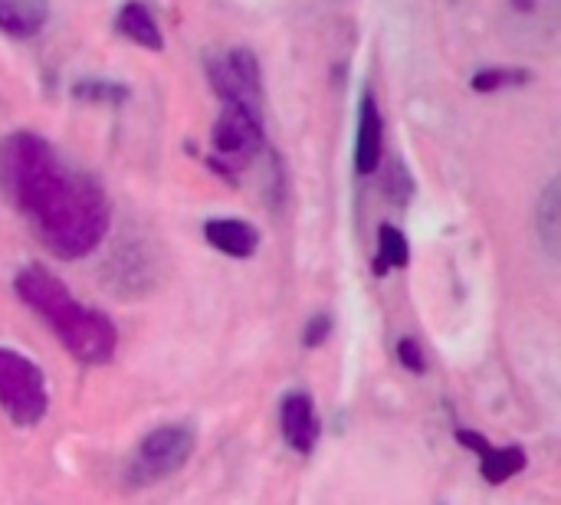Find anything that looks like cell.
Returning a JSON list of instances; mask_svg holds the SVG:
<instances>
[{
  "instance_id": "obj_16",
  "label": "cell",
  "mask_w": 561,
  "mask_h": 505,
  "mask_svg": "<svg viewBox=\"0 0 561 505\" xmlns=\"http://www.w3.org/2000/svg\"><path fill=\"white\" fill-rule=\"evenodd\" d=\"M72 95L82 102H115L118 105L128 99V89L118 82H105V79H82L72 85Z\"/></svg>"
},
{
  "instance_id": "obj_3",
  "label": "cell",
  "mask_w": 561,
  "mask_h": 505,
  "mask_svg": "<svg viewBox=\"0 0 561 505\" xmlns=\"http://www.w3.org/2000/svg\"><path fill=\"white\" fill-rule=\"evenodd\" d=\"M197 434L187 424H164L145 434L135 454L125 463V486L128 490H151L171 477H178L187 460L194 457Z\"/></svg>"
},
{
  "instance_id": "obj_14",
  "label": "cell",
  "mask_w": 561,
  "mask_h": 505,
  "mask_svg": "<svg viewBox=\"0 0 561 505\" xmlns=\"http://www.w3.org/2000/svg\"><path fill=\"white\" fill-rule=\"evenodd\" d=\"M378 246H381V263H375V273L401 269L411 263V243L394 223H381L378 230Z\"/></svg>"
},
{
  "instance_id": "obj_11",
  "label": "cell",
  "mask_w": 561,
  "mask_h": 505,
  "mask_svg": "<svg viewBox=\"0 0 561 505\" xmlns=\"http://www.w3.org/2000/svg\"><path fill=\"white\" fill-rule=\"evenodd\" d=\"M49 3L46 0H0V33L30 39L46 26Z\"/></svg>"
},
{
  "instance_id": "obj_4",
  "label": "cell",
  "mask_w": 561,
  "mask_h": 505,
  "mask_svg": "<svg viewBox=\"0 0 561 505\" xmlns=\"http://www.w3.org/2000/svg\"><path fill=\"white\" fill-rule=\"evenodd\" d=\"M46 408L49 391L39 365L0 345V411L20 427H36L46 417Z\"/></svg>"
},
{
  "instance_id": "obj_6",
  "label": "cell",
  "mask_w": 561,
  "mask_h": 505,
  "mask_svg": "<svg viewBox=\"0 0 561 505\" xmlns=\"http://www.w3.org/2000/svg\"><path fill=\"white\" fill-rule=\"evenodd\" d=\"M210 85L217 95L230 105H243L256 115H263V76L253 49L247 46H230L220 49L207 59Z\"/></svg>"
},
{
  "instance_id": "obj_19",
  "label": "cell",
  "mask_w": 561,
  "mask_h": 505,
  "mask_svg": "<svg viewBox=\"0 0 561 505\" xmlns=\"http://www.w3.org/2000/svg\"><path fill=\"white\" fill-rule=\"evenodd\" d=\"M329 332H332V319H329L325 312L312 315V319H309V325H306V332H302L306 348H319V345L329 338Z\"/></svg>"
},
{
  "instance_id": "obj_17",
  "label": "cell",
  "mask_w": 561,
  "mask_h": 505,
  "mask_svg": "<svg viewBox=\"0 0 561 505\" xmlns=\"http://www.w3.org/2000/svg\"><path fill=\"white\" fill-rule=\"evenodd\" d=\"M381 187H385V194L398 204V207H404L408 200H411V194H414V181H411V171L401 164V161H391L388 164V171H385V181H381Z\"/></svg>"
},
{
  "instance_id": "obj_13",
  "label": "cell",
  "mask_w": 561,
  "mask_h": 505,
  "mask_svg": "<svg viewBox=\"0 0 561 505\" xmlns=\"http://www.w3.org/2000/svg\"><path fill=\"white\" fill-rule=\"evenodd\" d=\"M536 233L546 246V253L556 260L559 256V237H561V194L559 181H552L542 197H539V207H536Z\"/></svg>"
},
{
  "instance_id": "obj_2",
  "label": "cell",
  "mask_w": 561,
  "mask_h": 505,
  "mask_svg": "<svg viewBox=\"0 0 561 505\" xmlns=\"http://www.w3.org/2000/svg\"><path fill=\"white\" fill-rule=\"evenodd\" d=\"M13 292L26 309H33L59 345L82 365H105L115 355L118 332L99 309L82 306L46 266H23L13 279Z\"/></svg>"
},
{
  "instance_id": "obj_15",
  "label": "cell",
  "mask_w": 561,
  "mask_h": 505,
  "mask_svg": "<svg viewBox=\"0 0 561 505\" xmlns=\"http://www.w3.org/2000/svg\"><path fill=\"white\" fill-rule=\"evenodd\" d=\"M533 79L529 69H510V66H493V69H480L473 76V89L477 92H496V89H513V85H526Z\"/></svg>"
},
{
  "instance_id": "obj_5",
  "label": "cell",
  "mask_w": 561,
  "mask_h": 505,
  "mask_svg": "<svg viewBox=\"0 0 561 505\" xmlns=\"http://www.w3.org/2000/svg\"><path fill=\"white\" fill-rule=\"evenodd\" d=\"M210 145H214V168L227 177H237L263 148V115L224 102V112L210 128Z\"/></svg>"
},
{
  "instance_id": "obj_18",
  "label": "cell",
  "mask_w": 561,
  "mask_h": 505,
  "mask_svg": "<svg viewBox=\"0 0 561 505\" xmlns=\"http://www.w3.org/2000/svg\"><path fill=\"white\" fill-rule=\"evenodd\" d=\"M398 361H401L408 371H414V375H424V371H427V355H424V348H421V342H417L414 335H404V338L398 342Z\"/></svg>"
},
{
  "instance_id": "obj_8",
  "label": "cell",
  "mask_w": 561,
  "mask_h": 505,
  "mask_svg": "<svg viewBox=\"0 0 561 505\" xmlns=\"http://www.w3.org/2000/svg\"><path fill=\"white\" fill-rule=\"evenodd\" d=\"M385 158V118L378 108V99L371 92L362 95L358 108V138H355V171L358 174H375Z\"/></svg>"
},
{
  "instance_id": "obj_10",
  "label": "cell",
  "mask_w": 561,
  "mask_h": 505,
  "mask_svg": "<svg viewBox=\"0 0 561 505\" xmlns=\"http://www.w3.org/2000/svg\"><path fill=\"white\" fill-rule=\"evenodd\" d=\"M115 30H118L125 39H131L135 46L148 49V53H161V46H164V36H161L158 20H154V13H151L141 0H128V3L118 10Z\"/></svg>"
},
{
  "instance_id": "obj_1",
  "label": "cell",
  "mask_w": 561,
  "mask_h": 505,
  "mask_svg": "<svg viewBox=\"0 0 561 505\" xmlns=\"http://www.w3.org/2000/svg\"><path fill=\"white\" fill-rule=\"evenodd\" d=\"M0 194L59 260L95 253L112 223L105 191L66 168L36 131H10L0 141Z\"/></svg>"
},
{
  "instance_id": "obj_12",
  "label": "cell",
  "mask_w": 561,
  "mask_h": 505,
  "mask_svg": "<svg viewBox=\"0 0 561 505\" xmlns=\"http://www.w3.org/2000/svg\"><path fill=\"white\" fill-rule=\"evenodd\" d=\"M529 467V457L523 447H490L483 457H480V473L490 486H503L510 480H516L523 470Z\"/></svg>"
},
{
  "instance_id": "obj_9",
  "label": "cell",
  "mask_w": 561,
  "mask_h": 505,
  "mask_svg": "<svg viewBox=\"0 0 561 505\" xmlns=\"http://www.w3.org/2000/svg\"><path fill=\"white\" fill-rule=\"evenodd\" d=\"M204 237L214 250L233 256V260H250L260 250V230L247 220L237 217H220L204 223Z\"/></svg>"
},
{
  "instance_id": "obj_7",
  "label": "cell",
  "mask_w": 561,
  "mask_h": 505,
  "mask_svg": "<svg viewBox=\"0 0 561 505\" xmlns=\"http://www.w3.org/2000/svg\"><path fill=\"white\" fill-rule=\"evenodd\" d=\"M279 427H283V437L286 444L309 457L319 444V414H316V404L306 391H293L283 398L279 404Z\"/></svg>"
},
{
  "instance_id": "obj_20",
  "label": "cell",
  "mask_w": 561,
  "mask_h": 505,
  "mask_svg": "<svg viewBox=\"0 0 561 505\" xmlns=\"http://www.w3.org/2000/svg\"><path fill=\"white\" fill-rule=\"evenodd\" d=\"M457 440H460V444H463L467 450L480 454V457H483V454L490 450V440H486L483 434H477V431H457Z\"/></svg>"
}]
</instances>
